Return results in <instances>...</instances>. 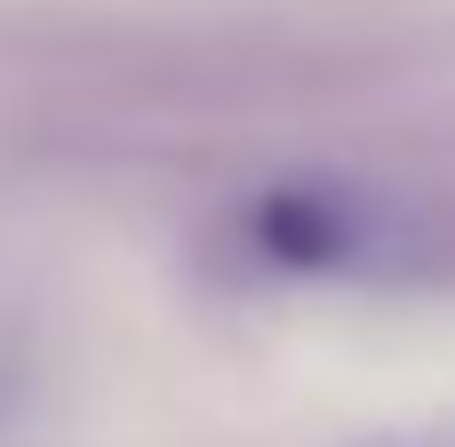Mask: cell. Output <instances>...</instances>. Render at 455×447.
<instances>
[{
    "mask_svg": "<svg viewBox=\"0 0 455 447\" xmlns=\"http://www.w3.org/2000/svg\"><path fill=\"white\" fill-rule=\"evenodd\" d=\"M240 232L272 272H368L408 256V224L384 200L336 192V184H280L240 216Z\"/></svg>",
    "mask_w": 455,
    "mask_h": 447,
    "instance_id": "1",
    "label": "cell"
}]
</instances>
